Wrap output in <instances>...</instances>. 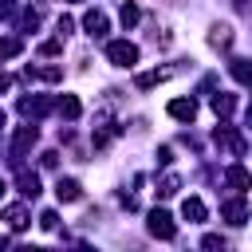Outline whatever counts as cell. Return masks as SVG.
Wrapping results in <instances>:
<instances>
[{
	"mask_svg": "<svg viewBox=\"0 0 252 252\" xmlns=\"http://www.w3.org/2000/svg\"><path fill=\"white\" fill-rule=\"evenodd\" d=\"M169 114H173L177 122H193V118H197V102H193V98H173V102H169Z\"/></svg>",
	"mask_w": 252,
	"mask_h": 252,
	"instance_id": "11",
	"label": "cell"
},
{
	"mask_svg": "<svg viewBox=\"0 0 252 252\" xmlns=\"http://www.w3.org/2000/svg\"><path fill=\"white\" fill-rule=\"evenodd\" d=\"M39 224H43V228L51 232V228L59 224V217H55V209H47V213H39Z\"/></svg>",
	"mask_w": 252,
	"mask_h": 252,
	"instance_id": "25",
	"label": "cell"
},
{
	"mask_svg": "<svg viewBox=\"0 0 252 252\" xmlns=\"http://www.w3.org/2000/svg\"><path fill=\"white\" fill-rule=\"evenodd\" d=\"M83 28H87V35H94V39H102V35H106V28H110V20H106V12H98V8H91V12L83 16Z\"/></svg>",
	"mask_w": 252,
	"mask_h": 252,
	"instance_id": "6",
	"label": "cell"
},
{
	"mask_svg": "<svg viewBox=\"0 0 252 252\" xmlns=\"http://www.w3.org/2000/svg\"><path fill=\"white\" fill-rule=\"evenodd\" d=\"M106 59H110L114 67H134V63H138V47H134L130 39H110V43H106Z\"/></svg>",
	"mask_w": 252,
	"mask_h": 252,
	"instance_id": "1",
	"label": "cell"
},
{
	"mask_svg": "<svg viewBox=\"0 0 252 252\" xmlns=\"http://www.w3.org/2000/svg\"><path fill=\"white\" fill-rule=\"evenodd\" d=\"M220 217H224L228 224H244V220H248V205H244V197L224 201V205H220Z\"/></svg>",
	"mask_w": 252,
	"mask_h": 252,
	"instance_id": "7",
	"label": "cell"
},
{
	"mask_svg": "<svg viewBox=\"0 0 252 252\" xmlns=\"http://www.w3.org/2000/svg\"><path fill=\"white\" fill-rule=\"evenodd\" d=\"M158 161H161V165H169V161H173V150H169V146H161V150H158Z\"/></svg>",
	"mask_w": 252,
	"mask_h": 252,
	"instance_id": "28",
	"label": "cell"
},
{
	"mask_svg": "<svg viewBox=\"0 0 252 252\" xmlns=\"http://www.w3.org/2000/svg\"><path fill=\"white\" fill-rule=\"evenodd\" d=\"M55 28H59V35H71V32H75V20H71V16H59Z\"/></svg>",
	"mask_w": 252,
	"mask_h": 252,
	"instance_id": "26",
	"label": "cell"
},
{
	"mask_svg": "<svg viewBox=\"0 0 252 252\" xmlns=\"http://www.w3.org/2000/svg\"><path fill=\"white\" fill-rule=\"evenodd\" d=\"M55 197H59L63 205H71V201L83 197V185H79L75 177H59V181H55Z\"/></svg>",
	"mask_w": 252,
	"mask_h": 252,
	"instance_id": "8",
	"label": "cell"
},
{
	"mask_svg": "<svg viewBox=\"0 0 252 252\" xmlns=\"http://www.w3.org/2000/svg\"><path fill=\"white\" fill-rule=\"evenodd\" d=\"M51 106H55V102H51L47 94H32V98H20V114H24V118H32V122H35V118H43Z\"/></svg>",
	"mask_w": 252,
	"mask_h": 252,
	"instance_id": "4",
	"label": "cell"
},
{
	"mask_svg": "<svg viewBox=\"0 0 252 252\" xmlns=\"http://www.w3.org/2000/svg\"><path fill=\"white\" fill-rule=\"evenodd\" d=\"M201 244H205V248H224V240H220V236H213V232H209Z\"/></svg>",
	"mask_w": 252,
	"mask_h": 252,
	"instance_id": "29",
	"label": "cell"
},
{
	"mask_svg": "<svg viewBox=\"0 0 252 252\" xmlns=\"http://www.w3.org/2000/svg\"><path fill=\"white\" fill-rule=\"evenodd\" d=\"M8 87H12V79H8L4 71H0V91H8Z\"/></svg>",
	"mask_w": 252,
	"mask_h": 252,
	"instance_id": "31",
	"label": "cell"
},
{
	"mask_svg": "<svg viewBox=\"0 0 252 252\" xmlns=\"http://www.w3.org/2000/svg\"><path fill=\"white\" fill-rule=\"evenodd\" d=\"M55 110H59V118H67V122H75V118L83 114V102H79V94H59V102H55Z\"/></svg>",
	"mask_w": 252,
	"mask_h": 252,
	"instance_id": "9",
	"label": "cell"
},
{
	"mask_svg": "<svg viewBox=\"0 0 252 252\" xmlns=\"http://www.w3.org/2000/svg\"><path fill=\"white\" fill-rule=\"evenodd\" d=\"M0 126H4V110H0Z\"/></svg>",
	"mask_w": 252,
	"mask_h": 252,
	"instance_id": "34",
	"label": "cell"
},
{
	"mask_svg": "<svg viewBox=\"0 0 252 252\" xmlns=\"http://www.w3.org/2000/svg\"><path fill=\"white\" fill-rule=\"evenodd\" d=\"M20 51H24V43H20L16 35H4V39H0V59H12V55H20Z\"/></svg>",
	"mask_w": 252,
	"mask_h": 252,
	"instance_id": "21",
	"label": "cell"
},
{
	"mask_svg": "<svg viewBox=\"0 0 252 252\" xmlns=\"http://www.w3.org/2000/svg\"><path fill=\"white\" fill-rule=\"evenodd\" d=\"M146 228H150V236H158V240H173V236H177V224H173V217H169L165 209H154V213L146 217Z\"/></svg>",
	"mask_w": 252,
	"mask_h": 252,
	"instance_id": "2",
	"label": "cell"
},
{
	"mask_svg": "<svg viewBox=\"0 0 252 252\" xmlns=\"http://www.w3.org/2000/svg\"><path fill=\"white\" fill-rule=\"evenodd\" d=\"M39 161H43V169H55V165H59V154H55V150H47Z\"/></svg>",
	"mask_w": 252,
	"mask_h": 252,
	"instance_id": "27",
	"label": "cell"
},
{
	"mask_svg": "<svg viewBox=\"0 0 252 252\" xmlns=\"http://www.w3.org/2000/svg\"><path fill=\"white\" fill-rule=\"evenodd\" d=\"M35 146V126H20L16 130V138H12V161L16 165H24V158H28V150Z\"/></svg>",
	"mask_w": 252,
	"mask_h": 252,
	"instance_id": "3",
	"label": "cell"
},
{
	"mask_svg": "<svg viewBox=\"0 0 252 252\" xmlns=\"http://www.w3.org/2000/svg\"><path fill=\"white\" fill-rule=\"evenodd\" d=\"M4 189H8V185H4V177H0V197H4Z\"/></svg>",
	"mask_w": 252,
	"mask_h": 252,
	"instance_id": "33",
	"label": "cell"
},
{
	"mask_svg": "<svg viewBox=\"0 0 252 252\" xmlns=\"http://www.w3.org/2000/svg\"><path fill=\"white\" fill-rule=\"evenodd\" d=\"M213 110H217L220 118H228V114L236 110V98H232V94H224V91H217V94H213Z\"/></svg>",
	"mask_w": 252,
	"mask_h": 252,
	"instance_id": "18",
	"label": "cell"
},
{
	"mask_svg": "<svg viewBox=\"0 0 252 252\" xmlns=\"http://www.w3.org/2000/svg\"><path fill=\"white\" fill-rule=\"evenodd\" d=\"M224 181H228L232 189H240V193L252 189V173H248L244 165H228V169H224Z\"/></svg>",
	"mask_w": 252,
	"mask_h": 252,
	"instance_id": "12",
	"label": "cell"
},
{
	"mask_svg": "<svg viewBox=\"0 0 252 252\" xmlns=\"http://www.w3.org/2000/svg\"><path fill=\"white\" fill-rule=\"evenodd\" d=\"M39 20H43L39 8H24V28H39Z\"/></svg>",
	"mask_w": 252,
	"mask_h": 252,
	"instance_id": "23",
	"label": "cell"
},
{
	"mask_svg": "<svg viewBox=\"0 0 252 252\" xmlns=\"http://www.w3.org/2000/svg\"><path fill=\"white\" fill-rule=\"evenodd\" d=\"M177 189H181V177H177V173H165V177L158 181V197H173Z\"/></svg>",
	"mask_w": 252,
	"mask_h": 252,
	"instance_id": "20",
	"label": "cell"
},
{
	"mask_svg": "<svg viewBox=\"0 0 252 252\" xmlns=\"http://www.w3.org/2000/svg\"><path fill=\"white\" fill-rule=\"evenodd\" d=\"M59 51H63V35H59V39H43V43H39V55H59Z\"/></svg>",
	"mask_w": 252,
	"mask_h": 252,
	"instance_id": "22",
	"label": "cell"
},
{
	"mask_svg": "<svg viewBox=\"0 0 252 252\" xmlns=\"http://www.w3.org/2000/svg\"><path fill=\"white\" fill-rule=\"evenodd\" d=\"M244 118H248V126H252V102H248V110H244Z\"/></svg>",
	"mask_w": 252,
	"mask_h": 252,
	"instance_id": "32",
	"label": "cell"
},
{
	"mask_svg": "<svg viewBox=\"0 0 252 252\" xmlns=\"http://www.w3.org/2000/svg\"><path fill=\"white\" fill-rule=\"evenodd\" d=\"M12 12H16V8H12V0H0V20H8Z\"/></svg>",
	"mask_w": 252,
	"mask_h": 252,
	"instance_id": "30",
	"label": "cell"
},
{
	"mask_svg": "<svg viewBox=\"0 0 252 252\" xmlns=\"http://www.w3.org/2000/svg\"><path fill=\"white\" fill-rule=\"evenodd\" d=\"M63 4H71V0H63Z\"/></svg>",
	"mask_w": 252,
	"mask_h": 252,
	"instance_id": "35",
	"label": "cell"
},
{
	"mask_svg": "<svg viewBox=\"0 0 252 252\" xmlns=\"http://www.w3.org/2000/svg\"><path fill=\"white\" fill-rule=\"evenodd\" d=\"M16 185H20V193H24V197H39V173L20 169V173H16Z\"/></svg>",
	"mask_w": 252,
	"mask_h": 252,
	"instance_id": "13",
	"label": "cell"
},
{
	"mask_svg": "<svg viewBox=\"0 0 252 252\" xmlns=\"http://www.w3.org/2000/svg\"><path fill=\"white\" fill-rule=\"evenodd\" d=\"M169 75H173V71H142V75H138L134 83H138L142 91H150V87H158V83H165Z\"/></svg>",
	"mask_w": 252,
	"mask_h": 252,
	"instance_id": "17",
	"label": "cell"
},
{
	"mask_svg": "<svg viewBox=\"0 0 252 252\" xmlns=\"http://www.w3.org/2000/svg\"><path fill=\"white\" fill-rule=\"evenodd\" d=\"M118 20H122V28H134V24L142 20V12H138V4H130V0H126V4L118 8Z\"/></svg>",
	"mask_w": 252,
	"mask_h": 252,
	"instance_id": "19",
	"label": "cell"
},
{
	"mask_svg": "<svg viewBox=\"0 0 252 252\" xmlns=\"http://www.w3.org/2000/svg\"><path fill=\"white\" fill-rule=\"evenodd\" d=\"M228 75H232L236 83L252 87V59H232V63H228Z\"/></svg>",
	"mask_w": 252,
	"mask_h": 252,
	"instance_id": "14",
	"label": "cell"
},
{
	"mask_svg": "<svg viewBox=\"0 0 252 252\" xmlns=\"http://www.w3.org/2000/svg\"><path fill=\"white\" fill-rule=\"evenodd\" d=\"M4 224H8L12 232H24V228L32 224V220H28V209H24V205H8V209H4Z\"/></svg>",
	"mask_w": 252,
	"mask_h": 252,
	"instance_id": "10",
	"label": "cell"
},
{
	"mask_svg": "<svg viewBox=\"0 0 252 252\" xmlns=\"http://www.w3.org/2000/svg\"><path fill=\"white\" fill-rule=\"evenodd\" d=\"M213 142H217L220 150H228V154H244V138H240V134H236L232 126H217Z\"/></svg>",
	"mask_w": 252,
	"mask_h": 252,
	"instance_id": "5",
	"label": "cell"
},
{
	"mask_svg": "<svg viewBox=\"0 0 252 252\" xmlns=\"http://www.w3.org/2000/svg\"><path fill=\"white\" fill-rule=\"evenodd\" d=\"M35 75H39V79H47V83H59V79H63V71H59V67H43V71H35Z\"/></svg>",
	"mask_w": 252,
	"mask_h": 252,
	"instance_id": "24",
	"label": "cell"
},
{
	"mask_svg": "<svg viewBox=\"0 0 252 252\" xmlns=\"http://www.w3.org/2000/svg\"><path fill=\"white\" fill-rule=\"evenodd\" d=\"M209 43H213L217 51H224V47H232V28H228V24H217V28L209 32Z\"/></svg>",
	"mask_w": 252,
	"mask_h": 252,
	"instance_id": "15",
	"label": "cell"
},
{
	"mask_svg": "<svg viewBox=\"0 0 252 252\" xmlns=\"http://www.w3.org/2000/svg\"><path fill=\"white\" fill-rule=\"evenodd\" d=\"M181 217L185 220H205V201L201 197H185L181 201Z\"/></svg>",
	"mask_w": 252,
	"mask_h": 252,
	"instance_id": "16",
	"label": "cell"
}]
</instances>
